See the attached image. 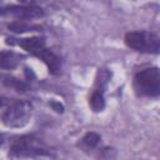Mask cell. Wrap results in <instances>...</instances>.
I'll return each mask as SVG.
<instances>
[{
  "label": "cell",
  "mask_w": 160,
  "mask_h": 160,
  "mask_svg": "<svg viewBox=\"0 0 160 160\" xmlns=\"http://www.w3.org/2000/svg\"><path fill=\"white\" fill-rule=\"evenodd\" d=\"M134 90L139 96L155 98L160 94V71L158 68H149L139 71L134 78Z\"/></svg>",
  "instance_id": "cell-1"
},
{
  "label": "cell",
  "mask_w": 160,
  "mask_h": 160,
  "mask_svg": "<svg viewBox=\"0 0 160 160\" xmlns=\"http://www.w3.org/2000/svg\"><path fill=\"white\" fill-rule=\"evenodd\" d=\"M125 44L141 52L158 54L160 50V38L149 31H130L125 35Z\"/></svg>",
  "instance_id": "cell-2"
},
{
  "label": "cell",
  "mask_w": 160,
  "mask_h": 160,
  "mask_svg": "<svg viewBox=\"0 0 160 160\" xmlns=\"http://www.w3.org/2000/svg\"><path fill=\"white\" fill-rule=\"evenodd\" d=\"M10 154L14 156H38L49 155L44 144L32 135L16 138L10 146Z\"/></svg>",
  "instance_id": "cell-3"
},
{
  "label": "cell",
  "mask_w": 160,
  "mask_h": 160,
  "mask_svg": "<svg viewBox=\"0 0 160 160\" xmlns=\"http://www.w3.org/2000/svg\"><path fill=\"white\" fill-rule=\"evenodd\" d=\"M32 114V105L29 101L19 100L12 102L9 109L5 111L2 120L4 124L9 128H21L26 125Z\"/></svg>",
  "instance_id": "cell-4"
},
{
  "label": "cell",
  "mask_w": 160,
  "mask_h": 160,
  "mask_svg": "<svg viewBox=\"0 0 160 160\" xmlns=\"http://www.w3.org/2000/svg\"><path fill=\"white\" fill-rule=\"evenodd\" d=\"M0 14L12 16L18 20H29V19H36L41 18L44 15L42 9L34 6V5H28V6H9V8H2L0 9Z\"/></svg>",
  "instance_id": "cell-5"
},
{
  "label": "cell",
  "mask_w": 160,
  "mask_h": 160,
  "mask_svg": "<svg viewBox=\"0 0 160 160\" xmlns=\"http://www.w3.org/2000/svg\"><path fill=\"white\" fill-rule=\"evenodd\" d=\"M6 42L11 45L16 44L32 55H36L40 50L45 48V40L44 38H40V36H34V38H28V39H9L8 38Z\"/></svg>",
  "instance_id": "cell-6"
},
{
  "label": "cell",
  "mask_w": 160,
  "mask_h": 160,
  "mask_svg": "<svg viewBox=\"0 0 160 160\" xmlns=\"http://www.w3.org/2000/svg\"><path fill=\"white\" fill-rule=\"evenodd\" d=\"M35 56H38L39 59H41L45 62V65L48 66V69L51 74H54V75L60 74V71H61V59L56 54H54L49 49L44 48Z\"/></svg>",
  "instance_id": "cell-7"
},
{
  "label": "cell",
  "mask_w": 160,
  "mask_h": 160,
  "mask_svg": "<svg viewBox=\"0 0 160 160\" xmlns=\"http://www.w3.org/2000/svg\"><path fill=\"white\" fill-rule=\"evenodd\" d=\"M21 56L14 51H0V66L4 69H14L20 64Z\"/></svg>",
  "instance_id": "cell-8"
},
{
  "label": "cell",
  "mask_w": 160,
  "mask_h": 160,
  "mask_svg": "<svg viewBox=\"0 0 160 160\" xmlns=\"http://www.w3.org/2000/svg\"><path fill=\"white\" fill-rule=\"evenodd\" d=\"M0 80H1L6 86L12 88V89H15L16 91L24 92V91L29 90V85H28L25 81L19 80V79H16V78H14V76H10V75H0Z\"/></svg>",
  "instance_id": "cell-9"
},
{
  "label": "cell",
  "mask_w": 160,
  "mask_h": 160,
  "mask_svg": "<svg viewBox=\"0 0 160 160\" xmlns=\"http://www.w3.org/2000/svg\"><path fill=\"white\" fill-rule=\"evenodd\" d=\"M90 106L94 111H101L105 106V99H104V91L95 89L91 98H90Z\"/></svg>",
  "instance_id": "cell-10"
},
{
  "label": "cell",
  "mask_w": 160,
  "mask_h": 160,
  "mask_svg": "<svg viewBox=\"0 0 160 160\" xmlns=\"http://www.w3.org/2000/svg\"><path fill=\"white\" fill-rule=\"evenodd\" d=\"M9 29L15 31V32H26V31H39L41 28L38 25H32V24H26V22H21V21H15L12 24L9 25Z\"/></svg>",
  "instance_id": "cell-11"
},
{
  "label": "cell",
  "mask_w": 160,
  "mask_h": 160,
  "mask_svg": "<svg viewBox=\"0 0 160 160\" xmlns=\"http://www.w3.org/2000/svg\"><path fill=\"white\" fill-rule=\"evenodd\" d=\"M82 141H84L85 145H88V146H90V148H94V146H96V145L99 144L100 136H99L96 132H88V134L84 136Z\"/></svg>",
  "instance_id": "cell-12"
},
{
  "label": "cell",
  "mask_w": 160,
  "mask_h": 160,
  "mask_svg": "<svg viewBox=\"0 0 160 160\" xmlns=\"http://www.w3.org/2000/svg\"><path fill=\"white\" fill-rule=\"evenodd\" d=\"M19 1L22 2V4H25V5H32V4H35L39 0H19Z\"/></svg>",
  "instance_id": "cell-13"
},
{
  "label": "cell",
  "mask_w": 160,
  "mask_h": 160,
  "mask_svg": "<svg viewBox=\"0 0 160 160\" xmlns=\"http://www.w3.org/2000/svg\"><path fill=\"white\" fill-rule=\"evenodd\" d=\"M6 102H8V100H6L5 98H1V96H0V108H2Z\"/></svg>",
  "instance_id": "cell-14"
},
{
  "label": "cell",
  "mask_w": 160,
  "mask_h": 160,
  "mask_svg": "<svg viewBox=\"0 0 160 160\" xmlns=\"http://www.w3.org/2000/svg\"><path fill=\"white\" fill-rule=\"evenodd\" d=\"M2 141H4V136H2L1 134H0V145L2 144Z\"/></svg>",
  "instance_id": "cell-15"
}]
</instances>
